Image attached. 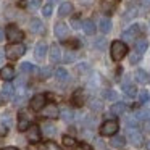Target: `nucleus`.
<instances>
[{"instance_id": "58836bf2", "label": "nucleus", "mask_w": 150, "mask_h": 150, "mask_svg": "<svg viewBox=\"0 0 150 150\" xmlns=\"http://www.w3.org/2000/svg\"><path fill=\"white\" fill-rule=\"evenodd\" d=\"M8 134V126L5 123H0V136H7Z\"/></svg>"}, {"instance_id": "603ef678", "label": "nucleus", "mask_w": 150, "mask_h": 150, "mask_svg": "<svg viewBox=\"0 0 150 150\" xmlns=\"http://www.w3.org/2000/svg\"><path fill=\"white\" fill-rule=\"evenodd\" d=\"M4 150H18V149H16V147H5Z\"/></svg>"}, {"instance_id": "473e14b6", "label": "nucleus", "mask_w": 150, "mask_h": 150, "mask_svg": "<svg viewBox=\"0 0 150 150\" xmlns=\"http://www.w3.org/2000/svg\"><path fill=\"white\" fill-rule=\"evenodd\" d=\"M20 69H21V73H34V71H36L34 65H31V63H23Z\"/></svg>"}, {"instance_id": "bb28decb", "label": "nucleus", "mask_w": 150, "mask_h": 150, "mask_svg": "<svg viewBox=\"0 0 150 150\" xmlns=\"http://www.w3.org/2000/svg\"><path fill=\"white\" fill-rule=\"evenodd\" d=\"M116 2L118 0H103V2H102V8H103V11L111 13V10L116 7Z\"/></svg>"}, {"instance_id": "393cba45", "label": "nucleus", "mask_w": 150, "mask_h": 150, "mask_svg": "<svg viewBox=\"0 0 150 150\" xmlns=\"http://www.w3.org/2000/svg\"><path fill=\"white\" fill-rule=\"evenodd\" d=\"M39 150H63V149L58 145V144L49 140V142H44L42 145H39Z\"/></svg>"}, {"instance_id": "f03ea898", "label": "nucleus", "mask_w": 150, "mask_h": 150, "mask_svg": "<svg viewBox=\"0 0 150 150\" xmlns=\"http://www.w3.org/2000/svg\"><path fill=\"white\" fill-rule=\"evenodd\" d=\"M24 52H26V47L23 45V44H8L7 47H5V57L10 60H18L21 58V57L24 55Z\"/></svg>"}, {"instance_id": "7c9ffc66", "label": "nucleus", "mask_w": 150, "mask_h": 150, "mask_svg": "<svg viewBox=\"0 0 150 150\" xmlns=\"http://www.w3.org/2000/svg\"><path fill=\"white\" fill-rule=\"evenodd\" d=\"M44 132H45L47 136H53V134L57 132L55 126H53V124H50V123H45V124H44Z\"/></svg>"}, {"instance_id": "a19ab883", "label": "nucleus", "mask_w": 150, "mask_h": 150, "mask_svg": "<svg viewBox=\"0 0 150 150\" xmlns=\"http://www.w3.org/2000/svg\"><path fill=\"white\" fill-rule=\"evenodd\" d=\"M140 57H142V55H139V53H136V52H134L132 55H131V63H132V65H136V62H139V60H140Z\"/></svg>"}, {"instance_id": "1a4fd4ad", "label": "nucleus", "mask_w": 150, "mask_h": 150, "mask_svg": "<svg viewBox=\"0 0 150 150\" xmlns=\"http://www.w3.org/2000/svg\"><path fill=\"white\" fill-rule=\"evenodd\" d=\"M28 132V140L33 144H37L40 140V136H42V132H40V127L36 126V124H31L29 129L26 131Z\"/></svg>"}, {"instance_id": "c85d7f7f", "label": "nucleus", "mask_w": 150, "mask_h": 150, "mask_svg": "<svg viewBox=\"0 0 150 150\" xmlns=\"http://www.w3.org/2000/svg\"><path fill=\"white\" fill-rule=\"evenodd\" d=\"M55 76H57V79H58V81H62V82H66L68 81V73H66V69H63V68H58L55 71Z\"/></svg>"}, {"instance_id": "79ce46f5", "label": "nucleus", "mask_w": 150, "mask_h": 150, "mask_svg": "<svg viewBox=\"0 0 150 150\" xmlns=\"http://www.w3.org/2000/svg\"><path fill=\"white\" fill-rule=\"evenodd\" d=\"M89 69V66H87V63H81V65L78 66V71L79 73H86Z\"/></svg>"}, {"instance_id": "7ed1b4c3", "label": "nucleus", "mask_w": 150, "mask_h": 150, "mask_svg": "<svg viewBox=\"0 0 150 150\" xmlns=\"http://www.w3.org/2000/svg\"><path fill=\"white\" fill-rule=\"evenodd\" d=\"M5 34H7V39L10 40L11 44H20L21 40L24 39L23 31L18 26H15V24H10V26L7 28V31H5Z\"/></svg>"}, {"instance_id": "6ab92c4d", "label": "nucleus", "mask_w": 150, "mask_h": 150, "mask_svg": "<svg viewBox=\"0 0 150 150\" xmlns=\"http://www.w3.org/2000/svg\"><path fill=\"white\" fill-rule=\"evenodd\" d=\"M69 13H73V5L69 4V2H63L58 8V15L62 18H65V16H68Z\"/></svg>"}, {"instance_id": "f257e3e1", "label": "nucleus", "mask_w": 150, "mask_h": 150, "mask_svg": "<svg viewBox=\"0 0 150 150\" xmlns=\"http://www.w3.org/2000/svg\"><path fill=\"white\" fill-rule=\"evenodd\" d=\"M126 53H127V45L124 42H121V40H115V42L111 44L110 55H111V58H113L115 62H121V60L126 57Z\"/></svg>"}, {"instance_id": "ea45409f", "label": "nucleus", "mask_w": 150, "mask_h": 150, "mask_svg": "<svg viewBox=\"0 0 150 150\" xmlns=\"http://www.w3.org/2000/svg\"><path fill=\"white\" fill-rule=\"evenodd\" d=\"M50 74H52V69H50V68H44L42 71H40V76H42L44 79H45V78H49Z\"/></svg>"}, {"instance_id": "9b49d317", "label": "nucleus", "mask_w": 150, "mask_h": 150, "mask_svg": "<svg viewBox=\"0 0 150 150\" xmlns=\"http://www.w3.org/2000/svg\"><path fill=\"white\" fill-rule=\"evenodd\" d=\"M71 102H73V105H76V107H82V105L86 103V94H84V91H82V89H78V91L73 94Z\"/></svg>"}, {"instance_id": "de8ad7c7", "label": "nucleus", "mask_w": 150, "mask_h": 150, "mask_svg": "<svg viewBox=\"0 0 150 150\" xmlns=\"http://www.w3.org/2000/svg\"><path fill=\"white\" fill-rule=\"evenodd\" d=\"M4 60H5V50H0V65L4 63Z\"/></svg>"}, {"instance_id": "864d4df0", "label": "nucleus", "mask_w": 150, "mask_h": 150, "mask_svg": "<svg viewBox=\"0 0 150 150\" xmlns=\"http://www.w3.org/2000/svg\"><path fill=\"white\" fill-rule=\"evenodd\" d=\"M79 2H81V4H91L92 0H79Z\"/></svg>"}, {"instance_id": "b1692460", "label": "nucleus", "mask_w": 150, "mask_h": 150, "mask_svg": "<svg viewBox=\"0 0 150 150\" xmlns=\"http://www.w3.org/2000/svg\"><path fill=\"white\" fill-rule=\"evenodd\" d=\"M123 91H124V94H126L127 97H136V95H137V89H136V86L129 84V82L123 84Z\"/></svg>"}, {"instance_id": "f8f14e48", "label": "nucleus", "mask_w": 150, "mask_h": 150, "mask_svg": "<svg viewBox=\"0 0 150 150\" xmlns=\"http://www.w3.org/2000/svg\"><path fill=\"white\" fill-rule=\"evenodd\" d=\"M47 44H44V42H39L36 45V49H34V55H36V58L39 60V62H42L44 58H45V55H47Z\"/></svg>"}, {"instance_id": "a18cd8bd", "label": "nucleus", "mask_w": 150, "mask_h": 150, "mask_svg": "<svg viewBox=\"0 0 150 150\" xmlns=\"http://www.w3.org/2000/svg\"><path fill=\"white\" fill-rule=\"evenodd\" d=\"M73 60H74V55L68 52V53H66V57H65V62H68V63H69V62H73Z\"/></svg>"}, {"instance_id": "8fccbe9b", "label": "nucleus", "mask_w": 150, "mask_h": 150, "mask_svg": "<svg viewBox=\"0 0 150 150\" xmlns=\"http://www.w3.org/2000/svg\"><path fill=\"white\" fill-rule=\"evenodd\" d=\"M5 103V97H4V94H0V105H4Z\"/></svg>"}, {"instance_id": "6e6552de", "label": "nucleus", "mask_w": 150, "mask_h": 150, "mask_svg": "<svg viewBox=\"0 0 150 150\" xmlns=\"http://www.w3.org/2000/svg\"><path fill=\"white\" fill-rule=\"evenodd\" d=\"M42 116L49 118V120H55V118H58V116H60V110H58V107H57L55 103H49V105H45V107H44V110H42Z\"/></svg>"}, {"instance_id": "c756f323", "label": "nucleus", "mask_w": 150, "mask_h": 150, "mask_svg": "<svg viewBox=\"0 0 150 150\" xmlns=\"http://www.w3.org/2000/svg\"><path fill=\"white\" fill-rule=\"evenodd\" d=\"M102 95H103L105 100H116V92L111 91V89H105V91L102 92Z\"/></svg>"}, {"instance_id": "cd10ccee", "label": "nucleus", "mask_w": 150, "mask_h": 150, "mask_svg": "<svg viewBox=\"0 0 150 150\" xmlns=\"http://www.w3.org/2000/svg\"><path fill=\"white\" fill-rule=\"evenodd\" d=\"M126 105L124 103H120V102H118V103H115L113 107H111V113L113 115H123L124 111H126Z\"/></svg>"}, {"instance_id": "4be33fe9", "label": "nucleus", "mask_w": 150, "mask_h": 150, "mask_svg": "<svg viewBox=\"0 0 150 150\" xmlns=\"http://www.w3.org/2000/svg\"><path fill=\"white\" fill-rule=\"evenodd\" d=\"M147 47H149V42H147L145 39H137V42H136V53L144 55V52L147 50Z\"/></svg>"}, {"instance_id": "423d86ee", "label": "nucleus", "mask_w": 150, "mask_h": 150, "mask_svg": "<svg viewBox=\"0 0 150 150\" xmlns=\"http://www.w3.org/2000/svg\"><path fill=\"white\" fill-rule=\"evenodd\" d=\"M45 103H47V97H45L44 94H36L33 98H31V108H33L34 111L44 110Z\"/></svg>"}, {"instance_id": "4c0bfd02", "label": "nucleus", "mask_w": 150, "mask_h": 150, "mask_svg": "<svg viewBox=\"0 0 150 150\" xmlns=\"http://www.w3.org/2000/svg\"><path fill=\"white\" fill-rule=\"evenodd\" d=\"M40 7V0H29V8L31 10H37Z\"/></svg>"}, {"instance_id": "c03bdc74", "label": "nucleus", "mask_w": 150, "mask_h": 150, "mask_svg": "<svg viewBox=\"0 0 150 150\" xmlns=\"http://www.w3.org/2000/svg\"><path fill=\"white\" fill-rule=\"evenodd\" d=\"M74 150H91V147H89L87 144H81V145L74 147Z\"/></svg>"}, {"instance_id": "39448f33", "label": "nucleus", "mask_w": 150, "mask_h": 150, "mask_svg": "<svg viewBox=\"0 0 150 150\" xmlns=\"http://www.w3.org/2000/svg\"><path fill=\"white\" fill-rule=\"evenodd\" d=\"M116 132H118V121L116 120H108L100 126V134L102 136L113 137V136H116Z\"/></svg>"}, {"instance_id": "9d476101", "label": "nucleus", "mask_w": 150, "mask_h": 150, "mask_svg": "<svg viewBox=\"0 0 150 150\" xmlns=\"http://www.w3.org/2000/svg\"><path fill=\"white\" fill-rule=\"evenodd\" d=\"M53 31H55V36L58 37V39H62V40H65L66 37H68V34H69V29H68V26H66L65 23H57Z\"/></svg>"}, {"instance_id": "ddd939ff", "label": "nucleus", "mask_w": 150, "mask_h": 150, "mask_svg": "<svg viewBox=\"0 0 150 150\" xmlns=\"http://www.w3.org/2000/svg\"><path fill=\"white\" fill-rule=\"evenodd\" d=\"M0 78L4 79L5 82L11 81V79L15 78V69H13V66H4V68L0 69Z\"/></svg>"}, {"instance_id": "2f4dec72", "label": "nucleus", "mask_w": 150, "mask_h": 150, "mask_svg": "<svg viewBox=\"0 0 150 150\" xmlns=\"http://www.w3.org/2000/svg\"><path fill=\"white\" fill-rule=\"evenodd\" d=\"M89 107H91V110H94V111H100L102 110V103L97 100V98H92L91 103H89Z\"/></svg>"}, {"instance_id": "20e7f679", "label": "nucleus", "mask_w": 150, "mask_h": 150, "mask_svg": "<svg viewBox=\"0 0 150 150\" xmlns=\"http://www.w3.org/2000/svg\"><path fill=\"white\" fill-rule=\"evenodd\" d=\"M127 140H129L134 147L139 149L144 144V136H142V132H139L137 127H127Z\"/></svg>"}, {"instance_id": "c9c22d12", "label": "nucleus", "mask_w": 150, "mask_h": 150, "mask_svg": "<svg viewBox=\"0 0 150 150\" xmlns=\"http://www.w3.org/2000/svg\"><path fill=\"white\" fill-rule=\"evenodd\" d=\"M149 92L147 91H142V92H139V100H140V103H145L147 100H149Z\"/></svg>"}, {"instance_id": "0eeeda50", "label": "nucleus", "mask_w": 150, "mask_h": 150, "mask_svg": "<svg viewBox=\"0 0 150 150\" xmlns=\"http://www.w3.org/2000/svg\"><path fill=\"white\" fill-rule=\"evenodd\" d=\"M139 34H140V24H134V26H131L129 29H126L123 33V39L126 42H132V40L137 39Z\"/></svg>"}, {"instance_id": "2eb2a0df", "label": "nucleus", "mask_w": 150, "mask_h": 150, "mask_svg": "<svg viewBox=\"0 0 150 150\" xmlns=\"http://www.w3.org/2000/svg\"><path fill=\"white\" fill-rule=\"evenodd\" d=\"M29 126H31V121H29V118H28V115L24 113H20V121H18V129L20 131H28L29 129Z\"/></svg>"}, {"instance_id": "5fc2aeb1", "label": "nucleus", "mask_w": 150, "mask_h": 150, "mask_svg": "<svg viewBox=\"0 0 150 150\" xmlns=\"http://www.w3.org/2000/svg\"><path fill=\"white\" fill-rule=\"evenodd\" d=\"M147 150H150V140L147 142Z\"/></svg>"}, {"instance_id": "5701e85b", "label": "nucleus", "mask_w": 150, "mask_h": 150, "mask_svg": "<svg viewBox=\"0 0 150 150\" xmlns=\"http://www.w3.org/2000/svg\"><path fill=\"white\" fill-rule=\"evenodd\" d=\"M2 94H4V97H5V98H11V97H13V94H15L13 86H11L10 82H5L4 87H2Z\"/></svg>"}, {"instance_id": "72a5a7b5", "label": "nucleus", "mask_w": 150, "mask_h": 150, "mask_svg": "<svg viewBox=\"0 0 150 150\" xmlns=\"http://www.w3.org/2000/svg\"><path fill=\"white\" fill-rule=\"evenodd\" d=\"M137 15V7H134V5H129V8H127V15L124 18L126 20H131V18H134Z\"/></svg>"}, {"instance_id": "09e8293b", "label": "nucleus", "mask_w": 150, "mask_h": 150, "mask_svg": "<svg viewBox=\"0 0 150 150\" xmlns=\"http://www.w3.org/2000/svg\"><path fill=\"white\" fill-rule=\"evenodd\" d=\"M140 2H142V5L145 8H150V0H140Z\"/></svg>"}, {"instance_id": "e433bc0d", "label": "nucleus", "mask_w": 150, "mask_h": 150, "mask_svg": "<svg viewBox=\"0 0 150 150\" xmlns=\"http://www.w3.org/2000/svg\"><path fill=\"white\" fill-rule=\"evenodd\" d=\"M42 13H44V16L45 18H50L52 16V5H45V7H44V10H42Z\"/></svg>"}, {"instance_id": "aec40b11", "label": "nucleus", "mask_w": 150, "mask_h": 150, "mask_svg": "<svg viewBox=\"0 0 150 150\" xmlns=\"http://www.w3.org/2000/svg\"><path fill=\"white\" fill-rule=\"evenodd\" d=\"M124 144H126V139H124V136H113L110 140V145L113 147V149H123Z\"/></svg>"}, {"instance_id": "37998d69", "label": "nucleus", "mask_w": 150, "mask_h": 150, "mask_svg": "<svg viewBox=\"0 0 150 150\" xmlns=\"http://www.w3.org/2000/svg\"><path fill=\"white\" fill-rule=\"evenodd\" d=\"M144 129H145L147 132H150V118L144 120Z\"/></svg>"}, {"instance_id": "49530a36", "label": "nucleus", "mask_w": 150, "mask_h": 150, "mask_svg": "<svg viewBox=\"0 0 150 150\" xmlns=\"http://www.w3.org/2000/svg\"><path fill=\"white\" fill-rule=\"evenodd\" d=\"M95 47H98V49H103V47H105V39H100V42L97 40V42H95Z\"/></svg>"}, {"instance_id": "f704fd0d", "label": "nucleus", "mask_w": 150, "mask_h": 150, "mask_svg": "<svg viewBox=\"0 0 150 150\" xmlns=\"http://www.w3.org/2000/svg\"><path fill=\"white\" fill-rule=\"evenodd\" d=\"M63 144L68 145V147H73V145H76V140H74V137H71V136H63Z\"/></svg>"}, {"instance_id": "dca6fc26", "label": "nucleus", "mask_w": 150, "mask_h": 150, "mask_svg": "<svg viewBox=\"0 0 150 150\" xmlns=\"http://www.w3.org/2000/svg\"><path fill=\"white\" fill-rule=\"evenodd\" d=\"M111 26H113V24H111V20H110V18H102V20L98 21V29H100L103 34H108V33H110V31H111Z\"/></svg>"}, {"instance_id": "f3484780", "label": "nucleus", "mask_w": 150, "mask_h": 150, "mask_svg": "<svg viewBox=\"0 0 150 150\" xmlns=\"http://www.w3.org/2000/svg\"><path fill=\"white\" fill-rule=\"evenodd\" d=\"M136 81L139 82V84H149L150 82V76L147 74V71H144V69H137L136 71Z\"/></svg>"}, {"instance_id": "412c9836", "label": "nucleus", "mask_w": 150, "mask_h": 150, "mask_svg": "<svg viewBox=\"0 0 150 150\" xmlns=\"http://www.w3.org/2000/svg\"><path fill=\"white\" fill-rule=\"evenodd\" d=\"M60 116H62V120H63V121L69 123V121H73V118H74V113H73L71 108L65 107V108H62V110H60Z\"/></svg>"}, {"instance_id": "3c124183", "label": "nucleus", "mask_w": 150, "mask_h": 150, "mask_svg": "<svg viewBox=\"0 0 150 150\" xmlns=\"http://www.w3.org/2000/svg\"><path fill=\"white\" fill-rule=\"evenodd\" d=\"M4 39H5V33L0 29V40H4Z\"/></svg>"}, {"instance_id": "a878e982", "label": "nucleus", "mask_w": 150, "mask_h": 150, "mask_svg": "<svg viewBox=\"0 0 150 150\" xmlns=\"http://www.w3.org/2000/svg\"><path fill=\"white\" fill-rule=\"evenodd\" d=\"M82 29H84V33H86V34L92 36V34L95 33V24L92 23L91 20H86L84 23H82Z\"/></svg>"}, {"instance_id": "a211bd4d", "label": "nucleus", "mask_w": 150, "mask_h": 150, "mask_svg": "<svg viewBox=\"0 0 150 150\" xmlns=\"http://www.w3.org/2000/svg\"><path fill=\"white\" fill-rule=\"evenodd\" d=\"M60 58H62V50H60V47L57 45V44H53V45L50 47V60H52L53 63H58Z\"/></svg>"}, {"instance_id": "4468645a", "label": "nucleus", "mask_w": 150, "mask_h": 150, "mask_svg": "<svg viewBox=\"0 0 150 150\" xmlns=\"http://www.w3.org/2000/svg\"><path fill=\"white\" fill-rule=\"evenodd\" d=\"M29 29H31V33H34V34H42L44 33L42 21L37 20V18H33V20H31V23H29Z\"/></svg>"}]
</instances>
